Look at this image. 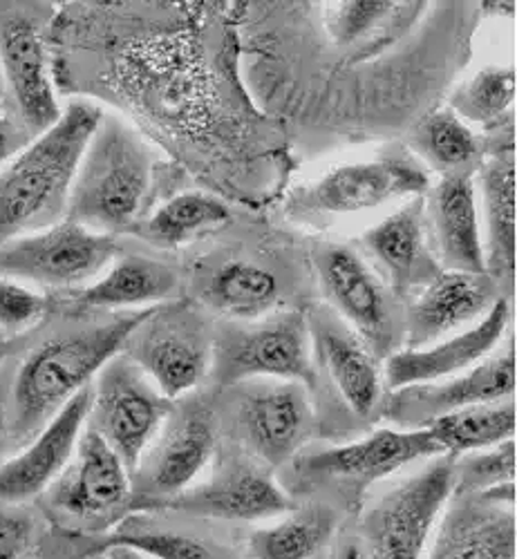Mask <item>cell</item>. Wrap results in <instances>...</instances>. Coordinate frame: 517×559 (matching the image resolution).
Segmentation results:
<instances>
[{"mask_svg":"<svg viewBox=\"0 0 517 559\" xmlns=\"http://www.w3.org/2000/svg\"><path fill=\"white\" fill-rule=\"evenodd\" d=\"M213 347L215 334L204 311L188 300H168L137 324L124 354L175 403L207 381Z\"/></svg>","mask_w":517,"mask_h":559,"instance_id":"6","label":"cell"},{"mask_svg":"<svg viewBox=\"0 0 517 559\" xmlns=\"http://www.w3.org/2000/svg\"><path fill=\"white\" fill-rule=\"evenodd\" d=\"M497 300V283L489 273L439 271L410 296L401 328L406 349L428 347L470 328Z\"/></svg>","mask_w":517,"mask_h":559,"instance_id":"19","label":"cell"},{"mask_svg":"<svg viewBox=\"0 0 517 559\" xmlns=\"http://www.w3.org/2000/svg\"><path fill=\"white\" fill-rule=\"evenodd\" d=\"M435 456L444 454L426 428H381L359 441L309 454L298 465L309 479L345 481L365 488L390 479L416 461H431Z\"/></svg>","mask_w":517,"mask_h":559,"instance_id":"18","label":"cell"},{"mask_svg":"<svg viewBox=\"0 0 517 559\" xmlns=\"http://www.w3.org/2000/svg\"><path fill=\"white\" fill-rule=\"evenodd\" d=\"M388 414L406 430L426 428L435 418L480 403L513 399L515 394V347L500 345L489 358L446 381L414 385L392 392Z\"/></svg>","mask_w":517,"mask_h":559,"instance_id":"20","label":"cell"},{"mask_svg":"<svg viewBox=\"0 0 517 559\" xmlns=\"http://www.w3.org/2000/svg\"><path fill=\"white\" fill-rule=\"evenodd\" d=\"M8 443H10V409H8V396L3 388H0V456H3Z\"/></svg>","mask_w":517,"mask_h":559,"instance_id":"40","label":"cell"},{"mask_svg":"<svg viewBox=\"0 0 517 559\" xmlns=\"http://www.w3.org/2000/svg\"><path fill=\"white\" fill-rule=\"evenodd\" d=\"M337 528L339 515L329 506L290 508L251 531L247 552L251 559H316L332 542Z\"/></svg>","mask_w":517,"mask_h":559,"instance_id":"27","label":"cell"},{"mask_svg":"<svg viewBox=\"0 0 517 559\" xmlns=\"http://www.w3.org/2000/svg\"><path fill=\"white\" fill-rule=\"evenodd\" d=\"M235 392L233 426L249 456L278 468L292 461L316 428L309 388L294 381H247Z\"/></svg>","mask_w":517,"mask_h":559,"instance_id":"12","label":"cell"},{"mask_svg":"<svg viewBox=\"0 0 517 559\" xmlns=\"http://www.w3.org/2000/svg\"><path fill=\"white\" fill-rule=\"evenodd\" d=\"M177 289L179 275L166 262L146 255H124L115 258L97 280L81 287L70 305L77 311L130 313L173 300Z\"/></svg>","mask_w":517,"mask_h":559,"instance_id":"26","label":"cell"},{"mask_svg":"<svg viewBox=\"0 0 517 559\" xmlns=\"http://www.w3.org/2000/svg\"><path fill=\"white\" fill-rule=\"evenodd\" d=\"M314 362L322 367L341 401L359 418H367L384 399V367L376 354L329 307L307 313Z\"/></svg>","mask_w":517,"mask_h":559,"instance_id":"23","label":"cell"},{"mask_svg":"<svg viewBox=\"0 0 517 559\" xmlns=\"http://www.w3.org/2000/svg\"><path fill=\"white\" fill-rule=\"evenodd\" d=\"M47 510L70 526L113 522L132 499V475L121 456L85 428L61 477L43 495Z\"/></svg>","mask_w":517,"mask_h":559,"instance_id":"13","label":"cell"},{"mask_svg":"<svg viewBox=\"0 0 517 559\" xmlns=\"http://www.w3.org/2000/svg\"><path fill=\"white\" fill-rule=\"evenodd\" d=\"M515 486L453 492L423 559H515Z\"/></svg>","mask_w":517,"mask_h":559,"instance_id":"16","label":"cell"},{"mask_svg":"<svg viewBox=\"0 0 517 559\" xmlns=\"http://www.w3.org/2000/svg\"><path fill=\"white\" fill-rule=\"evenodd\" d=\"M504 146L482 164L480 179L486 211V269L495 280H510L515 273V151Z\"/></svg>","mask_w":517,"mask_h":559,"instance_id":"29","label":"cell"},{"mask_svg":"<svg viewBox=\"0 0 517 559\" xmlns=\"http://www.w3.org/2000/svg\"><path fill=\"white\" fill-rule=\"evenodd\" d=\"M32 139L34 136L21 123L16 112H10V108L0 99V168H3L19 151H23Z\"/></svg>","mask_w":517,"mask_h":559,"instance_id":"39","label":"cell"},{"mask_svg":"<svg viewBox=\"0 0 517 559\" xmlns=\"http://www.w3.org/2000/svg\"><path fill=\"white\" fill-rule=\"evenodd\" d=\"M428 236L446 271L489 273L473 175H446L426 200Z\"/></svg>","mask_w":517,"mask_h":559,"instance_id":"25","label":"cell"},{"mask_svg":"<svg viewBox=\"0 0 517 559\" xmlns=\"http://www.w3.org/2000/svg\"><path fill=\"white\" fill-rule=\"evenodd\" d=\"M50 313V298L40 289L0 275V334L10 341L34 330Z\"/></svg>","mask_w":517,"mask_h":559,"instance_id":"37","label":"cell"},{"mask_svg":"<svg viewBox=\"0 0 517 559\" xmlns=\"http://www.w3.org/2000/svg\"><path fill=\"white\" fill-rule=\"evenodd\" d=\"M184 34H146L132 38L115 59V87L151 126L168 139H198L209 76L202 57Z\"/></svg>","mask_w":517,"mask_h":559,"instance_id":"4","label":"cell"},{"mask_svg":"<svg viewBox=\"0 0 517 559\" xmlns=\"http://www.w3.org/2000/svg\"><path fill=\"white\" fill-rule=\"evenodd\" d=\"M510 324V305L506 298H500L486 316H482L470 328L446 336L428 347L399 349L390 354L384 377L390 392H399L414 385H428L446 381L461 371L475 367L489 358L508 332Z\"/></svg>","mask_w":517,"mask_h":559,"instance_id":"22","label":"cell"},{"mask_svg":"<svg viewBox=\"0 0 517 559\" xmlns=\"http://www.w3.org/2000/svg\"><path fill=\"white\" fill-rule=\"evenodd\" d=\"M416 151L435 170L446 175H473L480 162V139L453 110L423 119L414 136Z\"/></svg>","mask_w":517,"mask_h":559,"instance_id":"32","label":"cell"},{"mask_svg":"<svg viewBox=\"0 0 517 559\" xmlns=\"http://www.w3.org/2000/svg\"><path fill=\"white\" fill-rule=\"evenodd\" d=\"M8 352H10V338L5 334H0V362H3Z\"/></svg>","mask_w":517,"mask_h":559,"instance_id":"42","label":"cell"},{"mask_svg":"<svg viewBox=\"0 0 517 559\" xmlns=\"http://www.w3.org/2000/svg\"><path fill=\"white\" fill-rule=\"evenodd\" d=\"M149 311L113 313L34 347L21 362L8 396L10 441L27 443L66 403L90 388L104 365L124 352L128 336Z\"/></svg>","mask_w":517,"mask_h":559,"instance_id":"1","label":"cell"},{"mask_svg":"<svg viewBox=\"0 0 517 559\" xmlns=\"http://www.w3.org/2000/svg\"><path fill=\"white\" fill-rule=\"evenodd\" d=\"M361 242L397 296H412L439 273L431 253L423 195L365 230Z\"/></svg>","mask_w":517,"mask_h":559,"instance_id":"24","label":"cell"},{"mask_svg":"<svg viewBox=\"0 0 517 559\" xmlns=\"http://www.w3.org/2000/svg\"><path fill=\"white\" fill-rule=\"evenodd\" d=\"M171 407L173 401L121 352L92 381L87 428L121 456L132 475L137 461L160 432Z\"/></svg>","mask_w":517,"mask_h":559,"instance_id":"10","label":"cell"},{"mask_svg":"<svg viewBox=\"0 0 517 559\" xmlns=\"http://www.w3.org/2000/svg\"><path fill=\"white\" fill-rule=\"evenodd\" d=\"M0 72L12 108L32 136L61 119L45 34L34 16L10 14L0 21Z\"/></svg>","mask_w":517,"mask_h":559,"instance_id":"17","label":"cell"},{"mask_svg":"<svg viewBox=\"0 0 517 559\" xmlns=\"http://www.w3.org/2000/svg\"><path fill=\"white\" fill-rule=\"evenodd\" d=\"M104 552L108 555V559H153L146 552L130 548V546H124V544H108L104 548Z\"/></svg>","mask_w":517,"mask_h":559,"instance_id":"41","label":"cell"},{"mask_svg":"<svg viewBox=\"0 0 517 559\" xmlns=\"http://www.w3.org/2000/svg\"><path fill=\"white\" fill-rule=\"evenodd\" d=\"M117 236L68 217L0 247V275L30 287L81 289L117 258Z\"/></svg>","mask_w":517,"mask_h":559,"instance_id":"9","label":"cell"},{"mask_svg":"<svg viewBox=\"0 0 517 559\" xmlns=\"http://www.w3.org/2000/svg\"><path fill=\"white\" fill-rule=\"evenodd\" d=\"M515 479V441L455 459V492H486Z\"/></svg>","mask_w":517,"mask_h":559,"instance_id":"35","label":"cell"},{"mask_svg":"<svg viewBox=\"0 0 517 559\" xmlns=\"http://www.w3.org/2000/svg\"><path fill=\"white\" fill-rule=\"evenodd\" d=\"M104 110L85 99L0 168V247L66 217L72 179Z\"/></svg>","mask_w":517,"mask_h":559,"instance_id":"2","label":"cell"},{"mask_svg":"<svg viewBox=\"0 0 517 559\" xmlns=\"http://www.w3.org/2000/svg\"><path fill=\"white\" fill-rule=\"evenodd\" d=\"M431 191V179L414 157L388 153L369 162L345 164L303 186L290 200L298 217H341L379 209L395 200L419 198Z\"/></svg>","mask_w":517,"mask_h":559,"instance_id":"11","label":"cell"},{"mask_svg":"<svg viewBox=\"0 0 517 559\" xmlns=\"http://www.w3.org/2000/svg\"><path fill=\"white\" fill-rule=\"evenodd\" d=\"M455 492V459L435 456L365 506L361 559H423Z\"/></svg>","mask_w":517,"mask_h":559,"instance_id":"5","label":"cell"},{"mask_svg":"<svg viewBox=\"0 0 517 559\" xmlns=\"http://www.w3.org/2000/svg\"><path fill=\"white\" fill-rule=\"evenodd\" d=\"M204 300L231 320L251 322L278 311L282 283L271 269L254 260H228L209 275Z\"/></svg>","mask_w":517,"mask_h":559,"instance_id":"28","label":"cell"},{"mask_svg":"<svg viewBox=\"0 0 517 559\" xmlns=\"http://www.w3.org/2000/svg\"><path fill=\"white\" fill-rule=\"evenodd\" d=\"M155 177V155L130 123L104 112L79 162L66 217L92 230H132L146 206Z\"/></svg>","mask_w":517,"mask_h":559,"instance_id":"3","label":"cell"},{"mask_svg":"<svg viewBox=\"0 0 517 559\" xmlns=\"http://www.w3.org/2000/svg\"><path fill=\"white\" fill-rule=\"evenodd\" d=\"M444 456L459 459L513 441L515 399L468 405L448 412L426 426Z\"/></svg>","mask_w":517,"mask_h":559,"instance_id":"30","label":"cell"},{"mask_svg":"<svg viewBox=\"0 0 517 559\" xmlns=\"http://www.w3.org/2000/svg\"><path fill=\"white\" fill-rule=\"evenodd\" d=\"M90 399L92 385L66 403L16 454L0 463V501L30 503L50 490L87 428Z\"/></svg>","mask_w":517,"mask_h":559,"instance_id":"21","label":"cell"},{"mask_svg":"<svg viewBox=\"0 0 517 559\" xmlns=\"http://www.w3.org/2000/svg\"><path fill=\"white\" fill-rule=\"evenodd\" d=\"M211 374L233 388L247 381H294L314 385L316 365L307 313L278 309L215 336Z\"/></svg>","mask_w":517,"mask_h":559,"instance_id":"7","label":"cell"},{"mask_svg":"<svg viewBox=\"0 0 517 559\" xmlns=\"http://www.w3.org/2000/svg\"><path fill=\"white\" fill-rule=\"evenodd\" d=\"M345 559H361V550L354 546V548H350L348 552H345Z\"/></svg>","mask_w":517,"mask_h":559,"instance_id":"43","label":"cell"},{"mask_svg":"<svg viewBox=\"0 0 517 559\" xmlns=\"http://www.w3.org/2000/svg\"><path fill=\"white\" fill-rule=\"evenodd\" d=\"M90 559H108V555L106 552H97V555H92Z\"/></svg>","mask_w":517,"mask_h":559,"instance_id":"44","label":"cell"},{"mask_svg":"<svg viewBox=\"0 0 517 559\" xmlns=\"http://www.w3.org/2000/svg\"><path fill=\"white\" fill-rule=\"evenodd\" d=\"M228 217L231 211L220 198L186 191L164 202L146 219H139L132 233L153 247L177 249L226 224Z\"/></svg>","mask_w":517,"mask_h":559,"instance_id":"31","label":"cell"},{"mask_svg":"<svg viewBox=\"0 0 517 559\" xmlns=\"http://www.w3.org/2000/svg\"><path fill=\"white\" fill-rule=\"evenodd\" d=\"M38 524L25 503L0 501V559H30Z\"/></svg>","mask_w":517,"mask_h":559,"instance_id":"38","label":"cell"},{"mask_svg":"<svg viewBox=\"0 0 517 559\" xmlns=\"http://www.w3.org/2000/svg\"><path fill=\"white\" fill-rule=\"evenodd\" d=\"M318 283L332 309L376 354L390 349L401 332L392 292L372 266L345 245H320L314 251Z\"/></svg>","mask_w":517,"mask_h":559,"instance_id":"14","label":"cell"},{"mask_svg":"<svg viewBox=\"0 0 517 559\" xmlns=\"http://www.w3.org/2000/svg\"><path fill=\"white\" fill-rule=\"evenodd\" d=\"M408 10L410 5L369 3V0L337 3L325 10V29L329 40L341 50H350L354 45H363L369 50V40L374 43L381 38V34H386Z\"/></svg>","mask_w":517,"mask_h":559,"instance_id":"33","label":"cell"},{"mask_svg":"<svg viewBox=\"0 0 517 559\" xmlns=\"http://www.w3.org/2000/svg\"><path fill=\"white\" fill-rule=\"evenodd\" d=\"M162 506L202 520L262 524L290 510L292 501L265 463L231 456L220 461L207 479Z\"/></svg>","mask_w":517,"mask_h":559,"instance_id":"15","label":"cell"},{"mask_svg":"<svg viewBox=\"0 0 517 559\" xmlns=\"http://www.w3.org/2000/svg\"><path fill=\"white\" fill-rule=\"evenodd\" d=\"M515 104V70L489 66L466 81L453 97V112L482 126L500 123Z\"/></svg>","mask_w":517,"mask_h":559,"instance_id":"34","label":"cell"},{"mask_svg":"<svg viewBox=\"0 0 517 559\" xmlns=\"http://www.w3.org/2000/svg\"><path fill=\"white\" fill-rule=\"evenodd\" d=\"M110 544L137 548L153 559H220L215 546L207 544L202 537L166 528L121 531Z\"/></svg>","mask_w":517,"mask_h":559,"instance_id":"36","label":"cell"},{"mask_svg":"<svg viewBox=\"0 0 517 559\" xmlns=\"http://www.w3.org/2000/svg\"><path fill=\"white\" fill-rule=\"evenodd\" d=\"M218 450V414L211 403L188 394L173 403L166 421L137 461L132 495L166 503L196 486Z\"/></svg>","mask_w":517,"mask_h":559,"instance_id":"8","label":"cell"}]
</instances>
